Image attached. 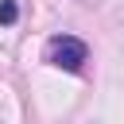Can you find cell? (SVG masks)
<instances>
[{"mask_svg": "<svg viewBox=\"0 0 124 124\" xmlns=\"http://www.w3.org/2000/svg\"><path fill=\"white\" fill-rule=\"evenodd\" d=\"M78 4H85V8H97V4H101V0H78Z\"/></svg>", "mask_w": 124, "mask_h": 124, "instance_id": "cell-3", "label": "cell"}, {"mask_svg": "<svg viewBox=\"0 0 124 124\" xmlns=\"http://www.w3.org/2000/svg\"><path fill=\"white\" fill-rule=\"evenodd\" d=\"M46 62L66 70V74H78L85 62H89V46L78 39V35H54L50 46H46Z\"/></svg>", "mask_w": 124, "mask_h": 124, "instance_id": "cell-1", "label": "cell"}, {"mask_svg": "<svg viewBox=\"0 0 124 124\" xmlns=\"http://www.w3.org/2000/svg\"><path fill=\"white\" fill-rule=\"evenodd\" d=\"M16 19H19L16 0H0V23H16Z\"/></svg>", "mask_w": 124, "mask_h": 124, "instance_id": "cell-2", "label": "cell"}]
</instances>
